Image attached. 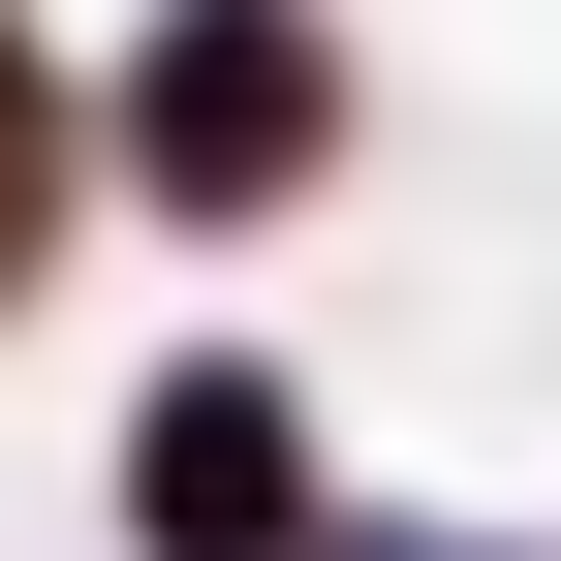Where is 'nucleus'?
Masks as SVG:
<instances>
[{
	"label": "nucleus",
	"mask_w": 561,
	"mask_h": 561,
	"mask_svg": "<svg viewBox=\"0 0 561 561\" xmlns=\"http://www.w3.org/2000/svg\"><path fill=\"white\" fill-rule=\"evenodd\" d=\"M94 500H125V561H312V530H343L312 375H280V343H157L125 437H94Z\"/></svg>",
	"instance_id": "obj_2"
},
{
	"label": "nucleus",
	"mask_w": 561,
	"mask_h": 561,
	"mask_svg": "<svg viewBox=\"0 0 561 561\" xmlns=\"http://www.w3.org/2000/svg\"><path fill=\"white\" fill-rule=\"evenodd\" d=\"M62 219H94V62H32V32H0V312L62 280Z\"/></svg>",
	"instance_id": "obj_3"
},
{
	"label": "nucleus",
	"mask_w": 561,
	"mask_h": 561,
	"mask_svg": "<svg viewBox=\"0 0 561 561\" xmlns=\"http://www.w3.org/2000/svg\"><path fill=\"white\" fill-rule=\"evenodd\" d=\"M343 125H375L343 0H125V62H94V187H125L157 250L312 219V187H343Z\"/></svg>",
	"instance_id": "obj_1"
},
{
	"label": "nucleus",
	"mask_w": 561,
	"mask_h": 561,
	"mask_svg": "<svg viewBox=\"0 0 561 561\" xmlns=\"http://www.w3.org/2000/svg\"><path fill=\"white\" fill-rule=\"evenodd\" d=\"M312 561H530V530H468V500H343Z\"/></svg>",
	"instance_id": "obj_4"
}]
</instances>
